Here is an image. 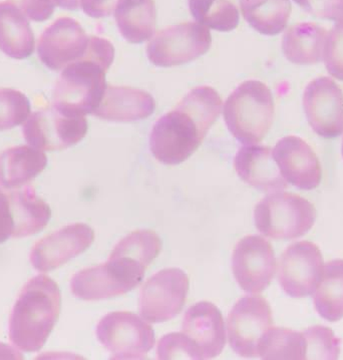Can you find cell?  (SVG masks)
Returning <instances> with one entry per match:
<instances>
[{"mask_svg": "<svg viewBox=\"0 0 343 360\" xmlns=\"http://www.w3.org/2000/svg\"><path fill=\"white\" fill-rule=\"evenodd\" d=\"M222 105L219 94L211 86L191 89L153 126L150 150L155 159L164 165L189 159L220 116Z\"/></svg>", "mask_w": 343, "mask_h": 360, "instance_id": "1", "label": "cell"}, {"mask_svg": "<svg viewBox=\"0 0 343 360\" xmlns=\"http://www.w3.org/2000/svg\"><path fill=\"white\" fill-rule=\"evenodd\" d=\"M115 58L112 42L89 37L88 53L63 68L53 91V105L70 116L93 115L102 102L107 82L105 72Z\"/></svg>", "mask_w": 343, "mask_h": 360, "instance_id": "2", "label": "cell"}, {"mask_svg": "<svg viewBox=\"0 0 343 360\" xmlns=\"http://www.w3.org/2000/svg\"><path fill=\"white\" fill-rule=\"evenodd\" d=\"M62 308L60 287L51 277L37 275L25 284L9 319V340L25 352L44 347Z\"/></svg>", "mask_w": 343, "mask_h": 360, "instance_id": "3", "label": "cell"}, {"mask_svg": "<svg viewBox=\"0 0 343 360\" xmlns=\"http://www.w3.org/2000/svg\"><path fill=\"white\" fill-rule=\"evenodd\" d=\"M230 133L244 145L260 143L274 119L271 91L262 82L250 79L239 84L223 107Z\"/></svg>", "mask_w": 343, "mask_h": 360, "instance_id": "4", "label": "cell"}, {"mask_svg": "<svg viewBox=\"0 0 343 360\" xmlns=\"http://www.w3.org/2000/svg\"><path fill=\"white\" fill-rule=\"evenodd\" d=\"M316 209L292 193H271L256 205L254 222L261 234L274 240L299 238L313 227Z\"/></svg>", "mask_w": 343, "mask_h": 360, "instance_id": "5", "label": "cell"}, {"mask_svg": "<svg viewBox=\"0 0 343 360\" xmlns=\"http://www.w3.org/2000/svg\"><path fill=\"white\" fill-rule=\"evenodd\" d=\"M144 265L127 257H110L103 264L81 270L70 280V289L82 300L96 301L130 292L144 280Z\"/></svg>", "mask_w": 343, "mask_h": 360, "instance_id": "6", "label": "cell"}, {"mask_svg": "<svg viewBox=\"0 0 343 360\" xmlns=\"http://www.w3.org/2000/svg\"><path fill=\"white\" fill-rule=\"evenodd\" d=\"M96 334L112 359H143L155 345L153 327L129 311L105 315L96 326Z\"/></svg>", "mask_w": 343, "mask_h": 360, "instance_id": "7", "label": "cell"}, {"mask_svg": "<svg viewBox=\"0 0 343 360\" xmlns=\"http://www.w3.org/2000/svg\"><path fill=\"white\" fill-rule=\"evenodd\" d=\"M211 42L212 37L208 27L185 22L160 30L148 44L145 53L156 67H176L205 55Z\"/></svg>", "mask_w": 343, "mask_h": 360, "instance_id": "8", "label": "cell"}, {"mask_svg": "<svg viewBox=\"0 0 343 360\" xmlns=\"http://www.w3.org/2000/svg\"><path fill=\"white\" fill-rule=\"evenodd\" d=\"M86 117L70 116L55 105L32 112L22 127L25 141L41 150L67 149L88 133Z\"/></svg>", "mask_w": 343, "mask_h": 360, "instance_id": "9", "label": "cell"}, {"mask_svg": "<svg viewBox=\"0 0 343 360\" xmlns=\"http://www.w3.org/2000/svg\"><path fill=\"white\" fill-rule=\"evenodd\" d=\"M189 290V278L179 268H168L153 275L143 286L138 310L143 319L161 323L182 311Z\"/></svg>", "mask_w": 343, "mask_h": 360, "instance_id": "10", "label": "cell"}, {"mask_svg": "<svg viewBox=\"0 0 343 360\" xmlns=\"http://www.w3.org/2000/svg\"><path fill=\"white\" fill-rule=\"evenodd\" d=\"M273 324L269 303L259 295L240 298L227 319L230 347L242 357L258 356V345L264 333Z\"/></svg>", "mask_w": 343, "mask_h": 360, "instance_id": "11", "label": "cell"}, {"mask_svg": "<svg viewBox=\"0 0 343 360\" xmlns=\"http://www.w3.org/2000/svg\"><path fill=\"white\" fill-rule=\"evenodd\" d=\"M324 268L323 253L309 241L291 244L278 261V282L284 292L293 298L312 295Z\"/></svg>", "mask_w": 343, "mask_h": 360, "instance_id": "12", "label": "cell"}, {"mask_svg": "<svg viewBox=\"0 0 343 360\" xmlns=\"http://www.w3.org/2000/svg\"><path fill=\"white\" fill-rule=\"evenodd\" d=\"M277 262L273 247L260 235H249L235 246L232 271L238 285L246 292L257 294L271 283Z\"/></svg>", "mask_w": 343, "mask_h": 360, "instance_id": "13", "label": "cell"}, {"mask_svg": "<svg viewBox=\"0 0 343 360\" xmlns=\"http://www.w3.org/2000/svg\"><path fill=\"white\" fill-rule=\"evenodd\" d=\"M182 334L193 359H211L222 354L227 336L219 308L208 301L192 305L183 319Z\"/></svg>", "mask_w": 343, "mask_h": 360, "instance_id": "14", "label": "cell"}, {"mask_svg": "<svg viewBox=\"0 0 343 360\" xmlns=\"http://www.w3.org/2000/svg\"><path fill=\"white\" fill-rule=\"evenodd\" d=\"M303 108L309 126L324 139L343 134V93L328 77H321L307 84L303 94Z\"/></svg>", "mask_w": 343, "mask_h": 360, "instance_id": "15", "label": "cell"}, {"mask_svg": "<svg viewBox=\"0 0 343 360\" xmlns=\"http://www.w3.org/2000/svg\"><path fill=\"white\" fill-rule=\"evenodd\" d=\"M89 37L79 21L67 16L58 18L44 30L37 44V53L49 70H63L88 53Z\"/></svg>", "mask_w": 343, "mask_h": 360, "instance_id": "16", "label": "cell"}, {"mask_svg": "<svg viewBox=\"0 0 343 360\" xmlns=\"http://www.w3.org/2000/svg\"><path fill=\"white\" fill-rule=\"evenodd\" d=\"M95 231L84 223L67 225L39 240L30 253L35 269L48 272L84 253L93 244Z\"/></svg>", "mask_w": 343, "mask_h": 360, "instance_id": "17", "label": "cell"}, {"mask_svg": "<svg viewBox=\"0 0 343 360\" xmlns=\"http://www.w3.org/2000/svg\"><path fill=\"white\" fill-rule=\"evenodd\" d=\"M282 177L299 190L310 191L321 185L323 169L311 147L299 136H284L272 150Z\"/></svg>", "mask_w": 343, "mask_h": 360, "instance_id": "18", "label": "cell"}, {"mask_svg": "<svg viewBox=\"0 0 343 360\" xmlns=\"http://www.w3.org/2000/svg\"><path fill=\"white\" fill-rule=\"evenodd\" d=\"M234 168L242 181L263 192L287 188L288 183L282 177L272 149L266 146L244 145L235 156Z\"/></svg>", "mask_w": 343, "mask_h": 360, "instance_id": "19", "label": "cell"}, {"mask_svg": "<svg viewBox=\"0 0 343 360\" xmlns=\"http://www.w3.org/2000/svg\"><path fill=\"white\" fill-rule=\"evenodd\" d=\"M155 107L154 98L147 91L109 84L93 115L110 122L142 121L152 116Z\"/></svg>", "mask_w": 343, "mask_h": 360, "instance_id": "20", "label": "cell"}, {"mask_svg": "<svg viewBox=\"0 0 343 360\" xmlns=\"http://www.w3.org/2000/svg\"><path fill=\"white\" fill-rule=\"evenodd\" d=\"M48 157L32 146L9 148L0 154V187L18 189L46 169Z\"/></svg>", "mask_w": 343, "mask_h": 360, "instance_id": "21", "label": "cell"}, {"mask_svg": "<svg viewBox=\"0 0 343 360\" xmlns=\"http://www.w3.org/2000/svg\"><path fill=\"white\" fill-rule=\"evenodd\" d=\"M34 49V34L27 16L11 2H0V49L9 58L23 60L30 58Z\"/></svg>", "mask_w": 343, "mask_h": 360, "instance_id": "22", "label": "cell"}, {"mask_svg": "<svg viewBox=\"0 0 343 360\" xmlns=\"http://www.w3.org/2000/svg\"><path fill=\"white\" fill-rule=\"evenodd\" d=\"M328 32L316 23L302 22L289 27L282 37V51L295 65H316L323 60Z\"/></svg>", "mask_w": 343, "mask_h": 360, "instance_id": "23", "label": "cell"}, {"mask_svg": "<svg viewBox=\"0 0 343 360\" xmlns=\"http://www.w3.org/2000/svg\"><path fill=\"white\" fill-rule=\"evenodd\" d=\"M112 13L127 41L142 44L154 35L157 22L154 0H119Z\"/></svg>", "mask_w": 343, "mask_h": 360, "instance_id": "24", "label": "cell"}, {"mask_svg": "<svg viewBox=\"0 0 343 360\" xmlns=\"http://www.w3.org/2000/svg\"><path fill=\"white\" fill-rule=\"evenodd\" d=\"M13 208V238H22L42 231L51 217V207L27 185L9 193Z\"/></svg>", "mask_w": 343, "mask_h": 360, "instance_id": "25", "label": "cell"}, {"mask_svg": "<svg viewBox=\"0 0 343 360\" xmlns=\"http://www.w3.org/2000/svg\"><path fill=\"white\" fill-rule=\"evenodd\" d=\"M313 295L316 310L330 322L343 319V259L324 264L323 275Z\"/></svg>", "mask_w": 343, "mask_h": 360, "instance_id": "26", "label": "cell"}, {"mask_svg": "<svg viewBox=\"0 0 343 360\" xmlns=\"http://www.w3.org/2000/svg\"><path fill=\"white\" fill-rule=\"evenodd\" d=\"M240 7L244 20L265 35L283 32L292 11L289 0H240Z\"/></svg>", "mask_w": 343, "mask_h": 360, "instance_id": "27", "label": "cell"}, {"mask_svg": "<svg viewBox=\"0 0 343 360\" xmlns=\"http://www.w3.org/2000/svg\"><path fill=\"white\" fill-rule=\"evenodd\" d=\"M258 356L267 360H306L304 333L271 326L259 341Z\"/></svg>", "mask_w": 343, "mask_h": 360, "instance_id": "28", "label": "cell"}, {"mask_svg": "<svg viewBox=\"0 0 343 360\" xmlns=\"http://www.w3.org/2000/svg\"><path fill=\"white\" fill-rule=\"evenodd\" d=\"M194 20L204 27L227 32L239 25V11L229 0H189Z\"/></svg>", "mask_w": 343, "mask_h": 360, "instance_id": "29", "label": "cell"}, {"mask_svg": "<svg viewBox=\"0 0 343 360\" xmlns=\"http://www.w3.org/2000/svg\"><path fill=\"white\" fill-rule=\"evenodd\" d=\"M162 250L161 238L151 230H137L127 235L112 249L110 257H127L148 267Z\"/></svg>", "mask_w": 343, "mask_h": 360, "instance_id": "30", "label": "cell"}, {"mask_svg": "<svg viewBox=\"0 0 343 360\" xmlns=\"http://www.w3.org/2000/svg\"><path fill=\"white\" fill-rule=\"evenodd\" d=\"M32 107L27 96L14 89H0V131L25 124Z\"/></svg>", "mask_w": 343, "mask_h": 360, "instance_id": "31", "label": "cell"}, {"mask_svg": "<svg viewBox=\"0 0 343 360\" xmlns=\"http://www.w3.org/2000/svg\"><path fill=\"white\" fill-rule=\"evenodd\" d=\"M303 333L306 340V360H335L339 357L342 340L328 327L312 326Z\"/></svg>", "mask_w": 343, "mask_h": 360, "instance_id": "32", "label": "cell"}, {"mask_svg": "<svg viewBox=\"0 0 343 360\" xmlns=\"http://www.w3.org/2000/svg\"><path fill=\"white\" fill-rule=\"evenodd\" d=\"M323 60L330 75L343 82V18L335 22L326 37Z\"/></svg>", "mask_w": 343, "mask_h": 360, "instance_id": "33", "label": "cell"}, {"mask_svg": "<svg viewBox=\"0 0 343 360\" xmlns=\"http://www.w3.org/2000/svg\"><path fill=\"white\" fill-rule=\"evenodd\" d=\"M303 11L321 20L338 21L343 18V0H293Z\"/></svg>", "mask_w": 343, "mask_h": 360, "instance_id": "34", "label": "cell"}, {"mask_svg": "<svg viewBox=\"0 0 343 360\" xmlns=\"http://www.w3.org/2000/svg\"><path fill=\"white\" fill-rule=\"evenodd\" d=\"M18 7L30 20L41 22L48 20L55 11L53 0H7Z\"/></svg>", "mask_w": 343, "mask_h": 360, "instance_id": "35", "label": "cell"}, {"mask_svg": "<svg viewBox=\"0 0 343 360\" xmlns=\"http://www.w3.org/2000/svg\"><path fill=\"white\" fill-rule=\"evenodd\" d=\"M13 208L9 193L0 188V244L7 241L14 235Z\"/></svg>", "mask_w": 343, "mask_h": 360, "instance_id": "36", "label": "cell"}, {"mask_svg": "<svg viewBox=\"0 0 343 360\" xmlns=\"http://www.w3.org/2000/svg\"><path fill=\"white\" fill-rule=\"evenodd\" d=\"M117 1L119 0H81L79 8L91 18H107L114 11Z\"/></svg>", "mask_w": 343, "mask_h": 360, "instance_id": "37", "label": "cell"}, {"mask_svg": "<svg viewBox=\"0 0 343 360\" xmlns=\"http://www.w3.org/2000/svg\"><path fill=\"white\" fill-rule=\"evenodd\" d=\"M23 356L15 350L4 343H0V359H22Z\"/></svg>", "mask_w": 343, "mask_h": 360, "instance_id": "38", "label": "cell"}, {"mask_svg": "<svg viewBox=\"0 0 343 360\" xmlns=\"http://www.w3.org/2000/svg\"><path fill=\"white\" fill-rule=\"evenodd\" d=\"M56 6L69 11H77L81 6V0H53Z\"/></svg>", "mask_w": 343, "mask_h": 360, "instance_id": "39", "label": "cell"}, {"mask_svg": "<svg viewBox=\"0 0 343 360\" xmlns=\"http://www.w3.org/2000/svg\"><path fill=\"white\" fill-rule=\"evenodd\" d=\"M342 157H343V139H342Z\"/></svg>", "mask_w": 343, "mask_h": 360, "instance_id": "40", "label": "cell"}]
</instances>
